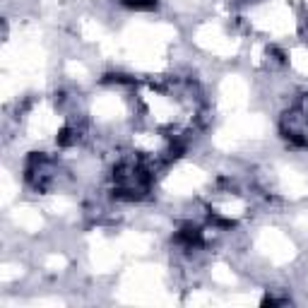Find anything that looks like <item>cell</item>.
<instances>
[{
  "label": "cell",
  "instance_id": "6da1fadb",
  "mask_svg": "<svg viewBox=\"0 0 308 308\" xmlns=\"http://www.w3.org/2000/svg\"><path fill=\"white\" fill-rule=\"evenodd\" d=\"M120 3L130 10H154L157 8V0H120Z\"/></svg>",
  "mask_w": 308,
  "mask_h": 308
}]
</instances>
